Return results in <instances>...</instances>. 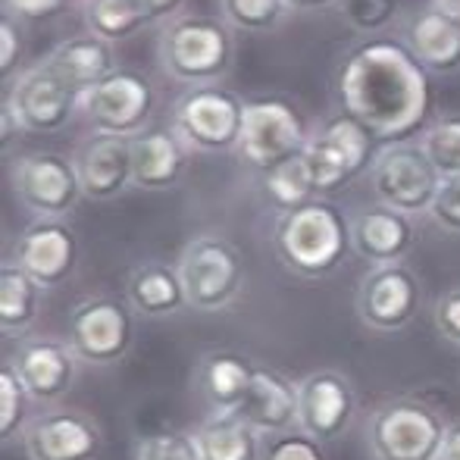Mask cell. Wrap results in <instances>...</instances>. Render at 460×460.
I'll list each match as a JSON object with an SVG mask.
<instances>
[{
    "label": "cell",
    "instance_id": "11",
    "mask_svg": "<svg viewBox=\"0 0 460 460\" xmlns=\"http://www.w3.org/2000/svg\"><path fill=\"white\" fill-rule=\"evenodd\" d=\"M79 88L69 85L48 60H38L16 73L4 97V107L16 116L22 132L57 135L79 116Z\"/></svg>",
    "mask_w": 460,
    "mask_h": 460
},
{
    "label": "cell",
    "instance_id": "14",
    "mask_svg": "<svg viewBox=\"0 0 460 460\" xmlns=\"http://www.w3.org/2000/svg\"><path fill=\"white\" fill-rule=\"evenodd\" d=\"M420 304H423V282L404 261L369 267L360 276L354 297L360 323L382 335L411 326L413 316L420 314Z\"/></svg>",
    "mask_w": 460,
    "mask_h": 460
},
{
    "label": "cell",
    "instance_id": "39",
    "mask_svg": "<svg viewBox=\"0 0 460 460\" xmlns=\"http://www.w3.org/2000/svg\"><path fill=\"white\" fill-rule=\"evenodd\" d=\"M22 29H19V19L4 13V22H0V69L4 75H13V69L22 60Z\"/></svg>",
    "mask_w": 460,
    "mask_h": 460
},
{
    "label": "cell",
    "instance_id": "19",
    "mask_svg": "<svg viewBox=\"0 0 460 460\" xmlns=\"http://www.w3.org/2000/svg\"><path fill=\"white\" fill-rule=\"evenodd\" d=\"M82 194L88 200H113L132 188V147L119 135H88L73 151Z\"/></svg>",
    "mask_w": 460,
    "mask_h": 460
},
{
    "label": "cell",
    "instance_id": "27",
    "mask_svg": "<svg viewBox=\"0 0 460 460\" xmlns=\"http://www.w3.org/2000/svg\"><path fill=\"white\" fill-rule=\"evenodd\" d=\"M204 460H261L263 436L238 413H213L194 429Z\"/></svg>",
    "mask_w": 460,
    "mask_h": 460
},
{
    "label": "cell",
    "instance_id": "4",
    "mask_svg": "<svg viewBox=\"0 0 460 460\" xmlns=\"http://www.w3.org/2000/svg\"><path fill=\"white\" fill-rule=\"evenodd\" d=\"M442 411L420 398H388L369 411L367 445L373 460H436L445 442Z\"/></svg>",
    "mask_w": 460,
    "mask_h": 460
},
{
    "label": "cell",
    "instance_id": "2",
    "mask_svg": "<svg viewBox=\"0 0 460 460\" xmlns=\"http://www.w3.org/2000/svg\"><path fill=\"white\" fill-rule=\"evenodd\" d=\"M273 251L288 273L326 279L351 254V217L326 198L285 210L273 226Z\"/></svg>",
    "mask_w": 460,
    "mask_h": 460
},
{
    "label": "cell",
    "instance_id": "41",
    "mask_svg": "<svg viewBox=\"0 0 460 460\" xmlns=\"http://www.w3.org/2000/svg\"><path fill=\"white\" fill-rule=\"evenodd\" d=\"M141 4H145L147 16H151V25H160V29H164L166 22L182 16L188 0H141Z\"/></svg>",
    "mask_w": 460,
    "mask_h": 460
},
{
    "label": "cell",
    "instance_id": "25",
    "mask_svg": "<svg viewBox=\"0 0 460 460\" xmlns=\"http://www.w3.org/2000/svg\"><path fill=\"white\" fill-rule=\"evenodd\" d=\"M126 301L145 320H164V316L182 314L188 304L185 282L176 263L145 261L126 279Z\"/></svg>",
    "mask_w": 460,
    "mask_h": 460
},
{
    "label": "cell",
    "instance_id": "8",
    "mask_svg": "<svg viewBox=\"0 0 460 460\" xmlns=\"http://www.w3.org/2000/svg\"><path fill=\"white\" fill-rule=\"evenodd\" d=\"M310 132L295 103L285 97H254L244 107V126L235 154L248 166L270 172L304 154Z\"/></svg>",
    "mask_w": 460,
    "mask_h": 460
},
{
    "label": "cell",
    "instance_id": "45",
    "mask_svg": "<svg viewBox=\"0 0 460 460\" xmlns=\"http://www.w3.org/2000/svg\"><path fill=\"white\" fill-rule=\"evenodd\" d=\"M436 6H442V10L460 25V0H442V4H436Z\"/></svg>",
    "mask_w": 460,
    "mask_h": 460
},
{
    "label": "cell",
    "instance_id": "26",
    "mask_svg": "<svg viewBox=\"0 0 460 460\" xmlns=\"http://www.w3.org/2000/svg\"><path fill=\"white\" fill-rule=\"evenodd\" d=\"M44 60H48L69 85L79 88V92H85V88H92L97 82L110 79L113 73H119L116 48L110 41H103V38L92 35V31L60 41Z\"/></svg>",
    "mask_w": 460,
    "mask_h": 460
},
{
    "label": "cell",
    "instance_id": "5",
    "mask_svg": "<svg viewBox=\"0 0 460 460\" xmlns=\"http://www.w3.org/2000/svg\"><path fill=\"white\" fill-rule=\"evenodd\" d=\"M185 282L188 304L200 314H219L232 307L248 282L244 257L219 232H200L182 248L176 261Z\"/></svg>",
    "mask_w": 460,
    "mask_h": 460
},
{
    "label": "cell",
    "instance_id": "13",
    "mask_svg": "<svg viewBox=\"0 0 460 460\" xmlns=\"http://www.w3.org/2000/svg\"><path fill=\"white\" fill-rule=\"evenodd\" d=\"M10 182L16 200L38 219H63L79 207V172L73 157L57 151H29L13 160Z\"/></svg>",
    "mask_w": 460,
    "mask_h": 460
},
{
    "label": "cell",
    "instance_id": "15",
    "mask_svg": "<svg viewBox=\"0 0 460 460\" xmlns=\"http://www.w3.org/2000/svg\"><path fill=\"white\" fill-rule=\"evenodd\" d=\"M358 417V392L339 369H314L297 379V429L329 445L351 429Z\"/></svg>",
    "mask_w": 460,
    "mask_h": 460
},
{
    "label": "cell",
    "instance_id": "31",
    "mask_svg": "<svg viewBox=\"0 0 460 460\" xmlns=\"http://www.w3.org/2000/svg\"><path fill=\"white\" fill-rule=\"evenodd\" d=\"M217 4L219 19L232 31H244V35H270L291 13L285 0H217Z\"/></svg>",
    "mask_w": 460,
    "mask_h": 460
},
{
    "label": "cell",
    "instance_id": "7",
    "mask_svg": "<svg viewBox=\"0 0 460 460\" xmlns=\"http://www.w3.org/2000/svg\"><path fill=\"white\" fill-rule=\"evenodd\" d=\"M373 145H376L373 135L354 116H348L345 110L329 116L326 122H320L310 132L307 147H304V157L310 164L320 198L339 191V188L354 182L358 176L369 172L376 157Z\"/></svg>",
    "mask_w": 460,
    "mask_h": 460
},
{
    "label": "cell",
    "instance_id": "23",
    "mask_svg": "<svg viewBox=\"0 0 460 460\" xmlns=\"http://www.w3.org/2000/svg\"><path fill=\"white\" fill-rule=\"evenodd\" d=\"M235 413L263 438L297 429V382L279 369L261 367Z\"/></svg>",
    "mask_w": 460,
    "mask_h": 460
},
{
    "label": "cell",
    "instance_id": "28",
    "mask_svg": "<svg viewBox=\"0 0 460 460\" xmlns=\"http://www.w3.org/2000/svg\"><path fill=\"white\" fill-rule=\"evenodd\" d=\"M44 291L48 288L22 267H16L13 261L4 263V270H0V329H4V339H19L35 326V320L41 316Z\"/></svg>",
    "mask_w": 460,
    "mask_h": 460
},
{
    "label": "cell",
    "instance_id": "10",
    "mask_svg": "<svg viewBox=\"0 0 460 460\" xmlns=\"http://www.w3.org/2000/svg\"><path fill=\"white\" fill-rule=\"evenodd\" d=\"M369 185L379 204L401 210L407 217H423L429 213L442 176L426 157V151L413 141L398 145H382L369 166Z\"/></svg>",
    "mask_w": 460,
    "mask_h": 460
},
{
    "label": "cell",
    "instance_id": "44",
    "mask_svg": "<svg viewBox=\"0 0 460 460\" xmlns=\"http://www.w3.org/2000/svg\"><path fill=\"white\" fill-rule=\"evenodd\" d=\"M16 135H22V126H19V119L10 113V110L4 107V145H10Z\"/></svg>",
    "mask_w": 460,
    "mask_h": 460
},
{
    "label": "cell",
    "instance_id": "40",
    "mask_svg": "<svg viewBox=\"0 0 460 460\" xmlns=\"http://www.w3.org/2000/svg\"><path fill=\"white\" fill-rule=\"evenodd\" d=\"M6 13L16 16L19 22H41V19L60 16L69 6V0H4Z\"/></svg>",
    "mask_w": 460,
    "mask_h": 460
},
{
    "label": "cell",
    "instance_id": "36",
    "mask_svg": "<svg viewBox=\"0 0 460 460\" xmlns=\"http://www.w3.org/2000/svg\"><path fill=\"white\" fill-rule=\"evenodd\" d=\"M261 460H326V451H323V442L310 438L307 432L291 429L263 438Z\"/></svg>",
    "mask_w": 460,
    "mask_h": 460
},
{
    "label": "cell",
    "instance_id": "24",
    "mask_svg": "<svg viewBox=\"0 0 460 460\" xmlns=\"http://www.w3.org/2000/svg\"><path fill=\"white\" fill-rule=\"evenodd\" d=\"M257 367L248 354L229 351V348H213L204 351L194 367V385L200 398L207 401L213 413H235L248 394Z\"/></svg>",
    "mask_w": 460,
    "mask_h": 460
},
{
    "label": "cell",
    "instance_id": "6",
    "mask_svg": "<svg viewBox=\"0 0 460 460\" xmlns=\"http://www.w3.org/2000/svg\"><path fill=\"white\" fill-rule=\"evenodd\" d=\"M244 107L248 101L226 85L188 88L172 107V132L194 154L235 151L244 126Z\"/></svg>",
    "mask_w": 460,
    "mask_h": 460
},
{
    "label": "cell",
    "instance_id": "42",
    "mask_svg": "<svg viewBox=\"0 0 460 460\" xmlns=\"http://www.w3.org/2000/svg\"><path fill=\"white\" fill-rule=\"evenodd\" d=\"M436 460H460V423H448V432H445V442L438 448Z\"/></svg>",
    "mask_w": 460,
    "mask_h": 460
},
{
    "label": "cell",
    "instance_id": "1",
    "mask_svg": "<svg viewBox=\"0 0 460 460\" xmlns=\"http://www.w3.org/2000/svg\"><path fill=\"white\" fill-rule=\"evenodd\" d=\"M335 94L341 110L382 145L423 132L432 113L429 73L413 60L404 41L388 38H369L345 57L335 75Z\"/></svg>",
    "mask_w": 460,
    "mask_h": 460
},
{
    "label": "cell",
    "instance_id": "38",
    "mask_svg": "<svg viewBox=\"0 0 460 460\" xmlns=\"http://www.w3.org/2000/svg\"><path fill=\"white\" fill-rule=\"evenodd\" d=\"M432 320H436V329L451 345H460V285L448 288L445 295H438Z\"/></svg>",
    "mask_w": 460,
    "mask_h": 460
},
{
    "label": "cell",
    "instance_id": "32",
    "mask_svg": "<svg viewBox=\"0 0 460 460\" xmlns=\"http://www.w3.org/2000/svg\"><path fill=\"white\" fill-rule=\"evenodd\" d=\"M420 147L438 176H460V113H445L420 132Z\"/></svg>",
    "mask_w": 460,
    "mask_h": 460
},
{
    "label": "cell",
    "instance_id": "16",
    "mask_svg": "<svg viewBox=\"0 0 460 460\" xmlns=\"http://www.w3.org/2000/svg\"><path fill=\"white\" fill-rule=\"evenodd\" d=\"M19 438L29 460H97L103 451L101 426L75 407L35 413Z\"/></svg>",
    "mask_w": 460,
    "mask_h": 460
},
{
    "label": "cell",
    "instance_id": "18",
    "mask_svg": "<svg viewBox=\"0 0 460 460\" xmlns=\"http://www.w3.org/2000/svg\"><path fill=\"white\" fill-rule=\"evenodd\" d=\"M10 364L22 379L25 392L35 404H57L69 388L75 385L79 364L75 351L66 339L54 335H29L19 341V348L10 354Z\"/></svg>",
    "mask_w": 460,
    "mask_h": 460
},
{
    "label": "cell",
    "instance_id": "43",
    "mask_svg": "<svg viewBox=\"0 0 460 460\" xmlns=\"http://www.w3.org/2000/svg\"><path fill=\"white\" fill-rule=\"evenodd\" d=\"M291 6V13H320L329 6H339V0H285Z\"/></svg>",
    "mask_w": 460,
    "mask_h": 460
},
{
    "label": "cell",
    "instance_id": "46",
    "mask_svg": "<svg viewBox=\"0 0 460 460\" xmlns=\"http://www.w3.org/2000/svg\"><path fill=\"white\" fill-rule=\"evenodd\" d=\"M432 4H442V0H432Z\"/></svg>",
    "mask_w": 460,
    "mask_h": 460
},
{
    "label": "cell",
    "instance_id": "34",
    "mask_svg": "<svg viewBox=\"0 0 460 460\" xmlns=\"http://www.w3.org/2000/svg\"><path fill=\"white\" fill-rule=\"evenodd\" d=\"M339 13L354 35H379L394 25L401 0H339Z\"/></svg>",
    "mask_w": 460,
    "mask_h": 460
},
{
    "label": "cell",
    "instance_id": "21",
    "mask_svg": "<svg viewBox=\"0 0 460 460\" xmlns=\"http://www.w3.org/2000/svg\"><path fill=\"white\" fill-rule=\"evenodd\" d=\"M401 41L429 75L460 73V25L442 6H426L407 16Z\"/></svg>",
    "mask_w": 460,
    "mask_h": 460
},
{
    "label": "cell",
    "instance_id": "29",
    "mask_svg": "<svg viewBox=\"0 0 460 460\" xmlns=\"http://www.w3.org/2000/svg\"><path fill=\"white\" fill-rule=\"evenodd\" d=\"M82 19L92 35L103 41H128L151 25L141 0H82Z\"/></svg>",
    "mask_w": 460,
    "mask_h": 460
},
{
    "label": "cell",
    "instance_id": "37",
    "mask_svg": "<svg viewBox=\"0 0 460 460\" xmlns=\"http://www.w3.org/2000/svg\"><path fill=\"white\" fill-rule=\"evenodd\" d=\"M426 217L448 235H460V176H445Z\"/></svg>",
    "mask_w": 460,
    "mask_h": 460
},
{
    "label": "cell",
    "instance_id": "9",
    "mask_svg": "<svg viewBox=\"0 0 460 460\" xmlns=\"http://www.w3.org/2000/svg\"><path fill=\"white\" fill-rule=\"evenodd\" d=\"M66 341L82 364L113 367L135 345V310L113 295L82 297L66 320Z\"/></svg>",
    "mask_w": 460,
    "mask_h": 460
},
{
    "label": "cell",
    "instance_id": "30",
    "mask_svg": "<svg viewBox=\"0 0 460 460\" xmlns=\"http://www.w3.org/2000/svg\"><path fill=\"white\" fill-rule=\"evenodd\" d=\"M263 198H267L279 213L295 210V207L320 198L307 157H304V154H297V157L288 160V164L263 172Z\"/></svg>",
    "mask_w": 460,
    "mask_h": 460
},
{
    "label": "cell",
    "instance_id": "20",
    "mask_svg": "<svg viewBox=\"0 0 460 460\" xmlns=\"http://www.w3.org/2000/svg\"><path fill=\"white\" fill-rule=\"evenodd\" d=\"M417 244L413 217L392 210L385 204H373L351 213V251L369 267L401 263Z\"/></svg>",
    "mask_w": 460,
    "mask_h": 460
},
{
    "label": "cell",
    "instance_id": "17",
    "mask_svg": "<svg viewBox=\"0 0 460 460\" xmlns=\"http://www.w3.org/2000/svg\"><path fill=\"white\" fill-rule=\"evenodd\" d=\"M13 263L44 288H60L79 270V238L66 219H35L19 232Z\"/></svg>",
    "mask_w": 460,
    "mask_h": 460
},
{
    "label": "cell",
    "instance_id": "33",
    "mask_svg": "<svg viewBox=\"0 0 460 460\" xmlns=\"http://www.w3.org/2000/svg\"><path fill=\"white\" fill-rule=\"evenodd\" d=\"M29 392H25L22 379L6 360L0 369V438L4 445H10L16 436H22L25 426H29Z\"/></svg>",
    "mask_w": 460,
    "mask_h": 460
},
{
    "label": "cell",
    "instance_id": "3",
    "mask_svg": "<svg viewBox=\"0 0 460 460\" xmlns=\"http://www.w3.org/2000/svg\"><path fill=\"white\" fill-rule=\"evenodd\" d=\"M157 60L179 85H223L235 66V31L219 16L182 13L160 29Z\"/></svg>",
    "mask_w": 460,
    "mask_h": 460
},
{
    "label": "cell",
    "instance_id": "22",
    "mask_svg": "<svg viewBox=\"0 0 460 460\" xmlns=\"http://www.w3.org/2000/svg\"><path fill=\"white\" fill-rule=\"evenodd\" d=\"M128 147H132V188L170 191L185 179L191 151L172 128H145L128 138Z\"/></svg>",
    "mask_w": 460,
    "mask_h": 460
},
{
    "label": "cell",
    "instance_id": "12",
    "mask_svg": "<svg viewBox=\"0 0 460 460\" xmlns=\"http://www.w3.org/2000/svg\"><path fill=\"white\" fill-rule=\"evenodd\" d=\"M154 85L141 73L119 69L79 94V119L97 135L135 138L154 116Z\"/></svg>",
    "mask_w": 460,
    "mask_h": 460
},
{
    "label": "cell",
    "instance_id": "35",
    "mask_svg": "<svg viewBox=\"0 0 460 460\" xmlns=\"http://www.w3.org/2000/svg\"><path fill=\"white\" fill-rule=\"evenodd\" d=\"M135 460H204V457H200V448L194 442V432L164 429L141 438Z\"/></svg>",
    "mask_w": 460,
    "mask_h": 460
}]
</instances>
